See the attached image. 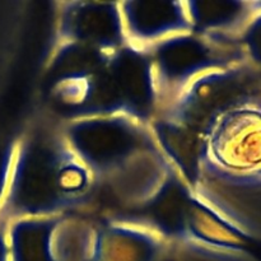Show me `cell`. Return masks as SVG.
I'll use <instances>...</instances> for the list:
<instances>
[{
    "label": "cell",
    "instance_id": "3",
    "mask_svg": "<svg viewBox=\"0 0 261 261\" xmlns=\"http://www.w3.org/2000/svg\"><path fill=\"white\" fill-rule=\"evenodd\" d=\"M260 172H261V170H260Z\"/></svg>",
    "mask_w": 261,
    "mask_h": 261
},
{
    "label": "cell",
    "instance_id": "1",
    "mask_svg": "<svg viewBox=\"0 0 261 261\" xmlns=\"http://www.w3.org/2000/svg\"><path fill=\"white\" fill-rule=\"evenodd\" d=\"M0 261H7V252H5L4 241H3L2 236H0Z\"/></svg>",
    "mask_w": 261,
    "mask_h": 261
},
{
    "label": "cell",
    "instance_id": "2",
    "mask_svg": "<svg viewBox=\"0 0 261 261\" xmlns=\"http://www.w3.org/2000/svg\"><path fill=\"white\" fill-rule=\"evenodd\" d=\"M2 180H3V157L0 154V189H2Z\"/></svg>",
    "mask_w": 261,
    "mask_h": 261
}]
</instances>
